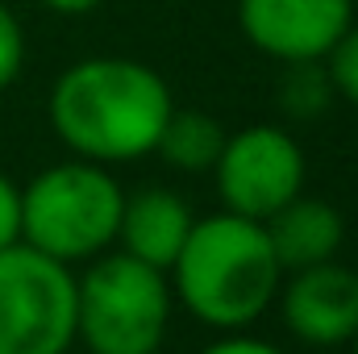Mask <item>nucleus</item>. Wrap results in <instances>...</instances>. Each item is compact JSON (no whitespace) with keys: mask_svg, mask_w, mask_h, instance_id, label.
Segmentation results:
<instances>
[{"mask_svg":"<svg viewBox=\"0 0 358 354\" xmlns=\"http://www.w3.org/2000/svg\"><path fill=\"white\" fill-rule=\"evenodd\" d=\"M200 354H283V351H279L275 342H263V338H250V334L234 330V334H225V338L208 342Z\"/></svg>","mask_w":358,"mask_h":354,"instance_id":"nucleus-16","label":"nucleus"},{"mask_svg":"<svg viewBox=\"0 0 358 354\" xmlns=\"http://www.w3.org/2000/svg\"><path fill=\"white\" fill-rule=\"evenodd\" d=\"M176 100L167 80L138 59H84L50 88V125L76 159L100 167L155 155Z\"/></svg>","mask_w":358,"mask_h":354,"instance_id":"nucleus-1","label":"nucleus"},{"mask_svg":"<svg viewBox=\"0 0 358 354\" xmlns=\"http://www.w3.org/2000/svg\"><path fill=\"white\" fill-rule=\"evenodd\" d=\"M304 171L308 163L300 142L279 125H246L238 134H225V146L213 163L225 208L250 221H267L275 208L300 196Z\"/></svg>","mask_w":358,"mask_h":354,"instance_id":"nucleus-6","label":"nucleus"},{"mask_svg":"<svg viewBox=\"0 0 358 354\" xmlns=\"http://www.w3.org/2000/svg\"><path fill=\"white\" fill-rule=\"evenodd\" d=\"M325 76L334 84V96H346L350 104H358V25L350 21V29L329 46V55L321 59Z\"/></svg>","mask_w":358,"mask_h":354,"instance_id":"nucleus-13","label":"nucleus"},{"mask_svg":"<svg viewBox=\"0 0 358 354\" xmlns=\"http://www.w3.org/2000/svg\"><path fill=\"white\" fill-rule=\"evenodd\" d=\"M171 313L176 292L167 271L125 250H104L76 275V338L92 354H159Z\"/></svg>","mask_w":358,"mask_h":354,"instance_id":"nucleus-3","label":"nucleus"},{"mask_svg":"<svg viewBox=\"0 0 358 354\" xmlns=\"http://www.w3.org/2000/svg\"><path fill=\"white\" fill-rule=\"evenodd\" d=\"M125 187L108 167L71 159L55 163L21 187V242L76 267L117 242Z\"/></svg>","mask_w":358,"mask_h":354,"instance_id":"nucleus-4","label":"nucleus"},{"mask_svg":"<svg viewBox=\"0 0 358 354\" xmlns=\"http://www.w3.org/2000/svg\"><path fill=\"white\" fill-rule=\"evenodd\" d=\"M275 100L287 117L296 121H313L329 108L334 100V84L325 76V63L321 59H308V63H283V80L275 88Z\"/></svg>","mask_w":358,"mask_h":354,"instance_id":"nucleus-12","label":"nucleus"},{"mask_svg":"<svg viewBox=\"0 0 358 354\" xmlns=\"http://www.w3.org/2000/svg\"><path fill=\"white\" fill-rule=\"evenodd\" d=\"M355 0H238V25L275 63L325 59L350 29Z\"/></svg>","mask_w":358,"mask_h":354,"instance_id":"nucleus-7","label":"nucleus"},{"mask_svg":"<svg viewBox=\"0 0 358 354\" xmlns=\"http://www.w3.org/2000/svg\"><path fill=\"white\" fill-rule=\"evenodd\" d=\"M221 146H225V129L208 113L171 108V117L163 121V134L155 142V155H163V163H171L176 171L200 176V171H213Z\"/></svg>","mask_w":358,"mask_h":354,"instance_id":"nucleus-11","label":"nucleus"},{"mask_svg":"<svg viewBox=\"0 0 358 354\" xmlns=\"http://www.w3.org/2000/svg\"><path fill=\"white\" fill-rule=\"evenodd\" d=\"M21 242V187L0 171V250Z\"/></svg>","mask_w":358,"mask_h":354,"instance_id":"nucleus-15","label":"nucleus"},{"mask_svg":"<svg viewBox=\"0 0 358 354\" xmlns=\"http://www.w3.org/2000/svg\"><path fill=\"white\" fill-rule=\"evenodd\" d=\"M192 221H196L192 208L171 187H142V192L125 196V204H121L117 242L125 255L159 267V271H171L176 255L192 234Z\"/></svg>","mask_w":358,"mask_h":354,"instance_id":"nucleus-9","label":"nucleus"},{"mask_svg":"<svg viewBox=\"0 0 358 354\" xmlns=\"http://www.w3.org/2000/svg\"><path fill=\"white\" fill-rule=\"evenodd\" d=\"M267 242L275 250V259L287 271H300V267H317V263H329L338 259L342 242H346V221L342 213L321 200V196H292L283 208H275L267 221Z\"/></svg>","mask_w":358,"mask_h":354,"instance_id":"nucleus-10","label":"nucleus"},{"mask_svg":"<svg viewBox=\"0 0 358 354\" xmlns=\"http://www.w3.org/2000/svg\"><path fill=\"white\" fill-rule=\"evenodd\" d=\"M346 346H350V354H358V330H355V338H350V342H346Z\"/></svg>","mask_w":358,"mask_h":354,"instance_id":"nucleus-18","label":"nucleus"},{"mask_svg":"<svg viewBox=\"0 0 358 354\" xmlns=\"http://www.w3.org/2000/svg\"><path fill=\"white\" fill-rule=\"evenodd\" d=\"M25 67V29L21 21L0 4V92L13 88Z\"/></svg>","mask_w":358,"mask_h":354,"instance_id":"nucleus-14","label":"nucleus"},{"mask_svg":"<svg viewBox=\"0 0 358 354\" xmlns=\"http://www.w3.org/2000/svg\"><path fill=\"white\" fill-rule=\"evenodd\" d=\"M76 342V271L29 242L4 246L0 354H67Z\"/></svg>","mask_w":358,"mask_h":354,"instance_id":"nucleus-5","label":"nucleus"},{"mask_svg":"<svg viewBox=\"0 0 358 354\" xmlns=\"http://www.w3.org/2000/svg\"><path fill=\"white\" fill-rule=\"evenodd\" d=\"M50 13H63V17H84L92 8H100L104 0H42Z\"/></svg>","mask_w":358,"mask_h":354,"instance_id":"nucleus-17","label":"nucleus"},{"mask_svg":"<svg viewBox=\"0 0 358 354\" xmlns=\"http://www.w3.org/2000/svg\"><path fill=\"white\" fill-rule=\"evenodd\" d=\"M287 275L292 279L279 283V296H275L287 334L317 351L346 346L358 330V271L329 259Z\"/></svg>","mask_w":358,"mask_h":354,"instance_id":"nucleus-8","label":"nucleus"},{"mask_svg":"<svg viewBox=\"0 0 358 354\" xmlns=\"http://www.w3.org/2000/svg\"><path fill=\"white\" fill-rule=\"evenodd\" d=\"M176 300L208 330L234 334L255 325L279 296L283 267L263 221L213 213L192 221V234L167 271Z\"/></svg>","mask_w":358,"mask_h":354,"instance_id":"nucleus-2","label":"nucleus"}]
</instances>
